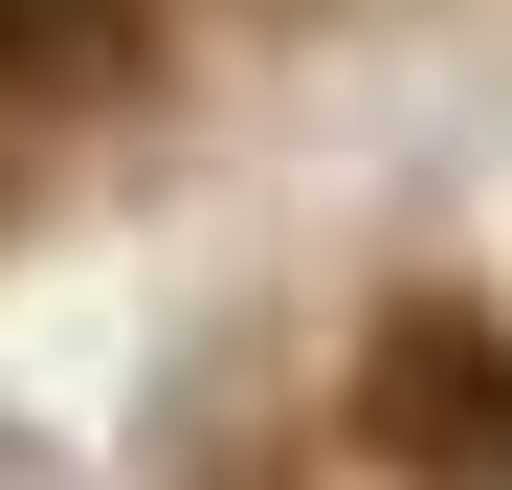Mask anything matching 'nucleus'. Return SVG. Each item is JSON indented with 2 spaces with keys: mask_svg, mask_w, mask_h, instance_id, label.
Masks as SVG:
<instances>
[{
  "mask_svg": "<svg viewBox=\"0 0 512 490\" xmlns=\"http://www.w3.org/2000/svg\"><path fill=\"white\" fill-rule=\"evenodd\" d=\"M357 424H379L401 490H512V335L468 290H401L379 357H357Z\"/></svg>",
  "mask_w": 512,
  "mask_h": 490,
  "instance_id": "nucleus-1",
  "label": "nucleus"
},
{
  "mask_svg": "<svg viewBox=\"0 0 512 490\" xmlns=\"http://www.w3.org/2000/svg\"><path fill=\"white\" fill-rule=\"evenodd\" d=\"M134 67H156L134 0H0V134H90V112H134Z\"/></svg>",
  "mask_w": 512,
  "mask_h": 490,
  "instance_id": "nucleus-2",
  "label": "nucleus"
}]
</instances>
